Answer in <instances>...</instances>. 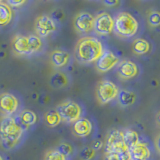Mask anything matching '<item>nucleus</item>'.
<instances>
[{"instance_id": "a211bd4d", "label": "nucleus", "mask_w": 160, "mask_h": 160, "mask_svg": "<svg viewBox=\"0 0 160 160\" xmlns=\"http://www.w3.org/2000/svg\"><path fill=\"white\" fill-rule=\"evenodd\" d=\"M118 102L123 107L130 106L135 103L136 101V94L132 91H128V90H120L118 93Z\"/></svg>"}, {"instance_id": "a878e982", "label": "nucleus", "mask_w": 160, "mask_h": 160, "mask_svg": "<svg viewBox=\"0 0 160 160\" xmlns=\"http://www.w3.org/2000/svg\"><path fill=\"white\" fill-rule=\"evenodd\" d=\"M45 160H67V158L60 153L57 149L49 150L45 155Z\"/></svg>"}, {"instance_id": "4be33fe9", "label": "nucleus", "mask_w": 160, "mask_h": 160, "mask_svg": "<svg viewBox=\"0 0 160 160\" xmlns=\"http://www.w3.org/2000/svg\"><path fill=\"white\" fill-rule=\"evenodd\" d=\"M123 135H124V141H125V144H126L127 149L132 147L133 145L137 144L140 141L138 133L133 129L125 130V131L123 132Z\"/></svg>"}, {"instance_id": "412c9836", "label": "nucleus", "mask_w": 160, "mask_h": 160, "mask_svg": "<svg viewBox=\"0 0 160 160\" xmlns=\"http://www.w3.org/2000/svg\"><path fill=\"white\" fill-rule=\"evenodd\" d=\"M44 119H45V122H46L47 126L51 128L58 126L60 122H61V118H60L56 110H49V111L46 112V114L44 115Z\"/></svg>"}, {"instance_id": "aec40b11", "label": "nucleus", "mask_w": 160, "mask_h": 160, "mask_svg": "<svg viewBox=\"0 0 160 160\" xmlns=\"http://www.w3.org/2000/svg\"><path fill=\"white\" fill-rule=\"evenodd\" d=\"M150 50V44L146 39L138 38L132 44V51L136 55H144Z\"/></svg>"}, {"instance_id": "5701e85b", "label": "nucleus", "mask_w": 160, "mask_h": 160, "mask_svg": "<svg viewBox=\"0 0 160 160\" xmlns=\"http://www.w3.org/2000/svg\"><path fill=\"white\" fill-rule=\"evenodd\" d=\"M68 84V78L67 76L62 72L55 73L51 77V85L56 89L66 86Z\"/></svg>"}, {"instance_id": "bb28decb", "label": "nucleus", "mask_w": 160, "mask_h": 160, "mask_svg": "<svg viewBox=\"0 0 160 160\" xmlns=\"http://www.w3.org/2000/svg\"><path fill=\"white\" fill-rule=\"evenodd\" d=\"M94 155H95V151L91 147H85L81 150V152H80V157L83 160L92 159L94 157Z\"/></svg>"}, {"instance_id": "39448f33", "label": "nucleus", "mask_w": 160, "mask_h": 160, "mask_svg": "<svg viewBox=\"0 0 160 160\" xmlns=\"http://www.w3.org/2000/svg\"><path fill=\"white\" fill-rule=\"evenodd\" d=\"M59 114L62 121L67 123H74L78 119L81 118L82 108L80 105L72 100H66V101L59 104L55 109Z\"/></svg>"}, {"instance_id": "dca6fc26", "label": "nucleus", "mask_w": 160, "mask_h": 160, "mask_svg": "<svg viewBox=\"0 0 160 160\" xmlns=\"http://www.w3.org/2000/svg\"><path fill=\"white\" fill-rule=\"evenodd\" d=\"M70 60V55L63 50H54L51 53V62L55 67L61 68L67 65Z\"/></svg>"}, {"instance_id": "b1692460", "label": "nucleus", "mask_w": 160, "mask_h": 160, "mask_svg": "<svg viewBox=\"0 0 160 160\" xmlns=\"http://www.w3.org/2000/svg\"><path fill=\"white\" fill-rule=\"evenodd\" d=\"M148 23L153 27L160 26V12L153 10L148 14Z\"/></svg>"}, {"instance_id": "f03ea898", "label": "nucleus", "mask_w": 160, "mask_h": 160, "mask_svg": "<svg viewBox=\"0 0 160 160\" xmlns=\"http://www.w3.org/2000/svg\"><path fill=\"white\" fill-rule=\"evenodd\" d=\"M24 127L18 118L5 116L0 122V142L5 149L15 147L21 140Z\"/></svg>"}, {"instance_id": "423d86ee", "label": "nucleus", "mask_w": 160, "mask_h": 160, "mask_svg": "<svg viewBox=\"0 0 160 160\" xmlns=\"http://www.w3.org/2000/svg\"><path fill=\"white\" fill-rule=\"evenodd\" d=\"M127 147L124 141L123 131L114 129L111 130L107 135L106 142H105V151L106 153H118L127 154Z\"/></svg>"}, {"instance_id": "6ab92c4d", "label": "nucleus", "mask_w": 160, "mask_h": 160, "mask_svg": "<svg viewBox=\"0 0 160 160\" xmlns=\"http://www.w3.org/2000/svg\"><path fill=\"white\" fill-rule=\"evenodd\" d=\"M12 8L6 2L0 1V26H5L12 20Z\"/></svg>"}, {"instance_id": "f8f14e48", "label": "nucleus", "mask_w": 160, "mask_h": 160, "mask_svg": "<svg viewBox=\"0 0 160 160\" xmlns=\"http://www.w3.org/2000/svg\"><path fill=\"white\" fill-rule=\"evenodd\" d=\"M94 16L88 12H80L74 19V27L80 33H88L93 30Z\"/></svg>"}, {"instance_id": "0eeeda50", "label": "nucleus", "mask_w": 160, "mask_h": 160, "mask_svg": "<svg viewBox=\"0 0 160 160\" xmlns=\"http://www.w3.org/2000/svg\"><path fill=\"white\" fill-rule=\"evenodd\" d=\"M119 88L115 83L109 80H103L97 85L96 96L98 101L101 104H106L117 98Z\"/></svg>"}, {"instance_id": "1a4fd4ad", "label": "nucleus", "mask_w": 160, "mask_h": 160, "mask_svg": "<svg viewBox=\"0 0 160 160\" xmlns=\"http://www.w3.org/2000/svg\"><path fill=\"white\" fill-rule=\"evenodd\" d=\"M56 30V23L52 17L48 15H41L35 21V32L38 37H46Z\"/></svg>"}, {"instance_id": "7ed1b4c3", "label": "nucleus", "mask_w": 160, "mask_h": 160, "mask_svg": "<svg viewBox=\"0 0 160 160\" xmlns=\"http://www.w3.org/2000/svg\"><path fill=\"white\" fill-rule=\"evenodd\" d=\"M138 28L137 19L128 12H120L114 18L113 31L122 38L133 37L137 33Z\"/></svg>"}, {"instance_id": "c756f323", "label": "nucleus", "mask_w": 160, "mask_h": 160, "mask_svg": "<svg viewBox=\"0 0 160 160\" xmlns=\"http://www.w3.org/2000/svg\"><path fill=\"white\" fill-rule=\"evenodd\" d=\"M103 146V142L101 141V140H94V141L92 142V149L94 150H99L100 148H101Z\"/></svg>"}, {"instance_id": "2f4dec72", "label": "nucleus", "mask_w": 160, "mask_h": 160, "mask_svg": "<svg viewBox=\"0 0 160 160\" xmlns=\"http://www.w3.org/2000/svg\"><path fill=\"white\" fill-rule=\"evenodd\" d=\"M155 146H156L158 151H160V134L156 137V139H155Z\"/></svg>"}, {"instance_id": "f257e3e1", "label": "nucleus", "mask_w": 160, "mask_h": 160, "mask_svg": "<svg viewBox=\"0 0 160 160\" xmlns=\"http://www.w3.org/2000/svg\"><path fill=\"white\" fill-rule=\"evenodd\" d=\"M104 51L103 44L99 39L86 36L79 39L75 47V57L83 64L96 62Z\"/></svg>"}, {"instance_id": "9b49d317", "label": "nucleus", "mask_w": 160, "mask_h": 160, "mask_svg": "<svg viewBox=\"0 0 160 160\" xmlns=\"http://www.w3.org/2000/svg\"><path fill=\"white\" fill-rule=\"evenodd\" d=\"M96 69L99 72H108L119 63V58L110 50H104L96 62Z\"/></svg>"}, {"instance_id": "473e14b6", "label": "nucleus", "mask_w": 160, "mask_h": 160, "mask_svg": "<svg viewBox=\"0 0 160 160\" xmlns=\"http://www.w3.org/2000/svg\"><path fill=\"white\" fill-rule=\"evenodd\" d=\"M156 121H157V123L160 125V111L158 112V114H157V116H156Z\"/></svg>"}, {"instance_id": "7c9ffc66", "label": "nucleus", "mask_w": 160, "mask_h": 160, "mask_svg": "<svg viewBox=\"0 0 160 160\" xmlns=\"http://www.w3.org/2000/svg\"><path fill=\"white\" fill-rule=\"evenodd\" d=\"M103 3L105 5H107V6H115V5H118L119 4L118 1H104Z\"/></svg>"}, {"instance_id": "72a5a7b5", "label": "nucleus", "mask_w": 160, "mask_h": 160, "mask_svg": "<svg viewBox=\"0 0 160 160\" xmlns=\"http://www.w3.org/2000/svg\"><path fill=\"white\" fill-rule=\"evenodd\" d=\"M0 160H4V158H3V157L1 156V155H0Z\"/></svg>"}, {"instance_id": "ddd939ff", "label": "nucleus", "mask_w": 160, "mask_h": 160, "mask_svg": "<svg viewBox=\"0 0 160 160\" xmlns=\"http://www.w3.org/2000/svg\"><path fill=\"white\" fill-rule=\"evenodd\" d=\"M127 154L130 160H148L151 156V151L148 145L144 142H138L128 148Z\"/></svg>"}, {"instance_id": "2eb2a0df", "label": "nucleus", "mask_w": 160, "mask_h": 160, "mask_svg": "<svg viewBox=\"0 0 160 160\" xmlns=\"http://www.w3.org/2000/svg\"><path fill=\"white\" fill-rule=\"evenodd\" d=\"M92 129H93V125L91 121L87 118H82V117L78 119L77 121H75L72 126L73 133L76 136L81 138L90 135V133L92 132Z\"/></svg>"}, {"instance_id": "4468645a", "label": "nucleus", "mask_w": 160, "mask_h": 160, "mask_svg": "<svg viewBox=\"0 0 160 160\" xmlns=\"http://www.w3.org/2000/svg\"><path fill=\"white\" fill-rule=\"evenodd\" d=\"M117 74L122 79H132L137 76L138 66L131 60H123L117 65Z\"/></svg>"}, {"instance_id": "c85d7f7f", "label": "nucleus", "mask_w": 160, "mask_h": 160, "mask_svg": "<svg viewBox=\"0 0 160 160\" xmlns=\"http://www.w3.org/2000/svg\"><path fill=\"white\" fill-rule=\"evenodd\" d=\"M6 3L11 8H18L20 6H22L23 4L26 3V1H24V0H22V1H14V0L12 1V0H10V1H7Z\"/></svg>"}, {"instance_id": "9d476101", "label": "nucleus", "mask_w": 160, "mask_h": 160, "mask_svg": "<svg viewBox=\"0 0 160 160\" xmlns=\"http://www.w3.org/2000/svg\"><path fill=\"white\" fill-rule=\"evenodd\" d=\"M19 101L15 95L4 92L0 94V111L6 116H12L17 111Z\"/></svg>"}, {"instance_id": "6e6552de", "label": "nucleus", "mask_w": 160, "mask_h": 160, "mask_svg": "<svg viewBox=\"0 0 160 160\" xmlns=\"http://www.w3.org/2000/svg\"><path fill=\"white\" fill-rule=\"evenodd\" d=\"M114 18L107 12H101L94 17L93 30L101 36H106L113 32Z\"/></svg>"}, {"instance_id": "20e7f679", "label": "nucleus", "mask_w": 160, "mask_h": 160, "mask_svg": "<svg viewBox=\"0 0 160 160\" xmlns=\"http://www.w3.org/2000/svg\"><path fill=\"white\" fill-rule=\"evenodd\" d=\"M41 47L42 41L37 35H16L13 39V50L18 55H31Z\"/></svg>"}, {"instance_id": "cd10ccee", "label": "nucleus", "mask_w": 160, "mask_h": 160, "mask_svg": "<svg viewBox=\"0 0 160 160\" xmlns=\"http://www.w3.org/2000/svg\"><path fill=\"white\" fill-rule=\"evenodd\" d=\"M104 160H130L128 154H118V153H106Z\"/></svg>"}, {"instance_id": "393cba45", "label": "nucleus", "mask_w": 160, "mask_h": 160, "mask_svg": "<svg viewBox=\"0 0 160 160\" xmlns=\"http://www.w3.org/2000/svg\"><path fill=\"white\" fill-rule=\"evenodd\" d=\"M57 150H58V151H59L60 153H61L62 155H64V156L66 157V158L70 157V156H71V155L73 154V147H72L70 144L65 143V142H63V143L60 144L59 146L57 147Z\"/></svg>"}, {"instance_id": "f3484780", "label": "nucleus", "mask_w": 160, "mask_h": 160, "mask_svg": "<svg viewBox=\"0 0 160 160\" xmlns=\"http://www.w3.org/2000/svg\"><path fill=\"white\" fill-rule=\"evenodd\" d=\"M18 120L24 128H27L37 122V115L32 110H23L19 114Z\"/></svg>"}]
</instances>
